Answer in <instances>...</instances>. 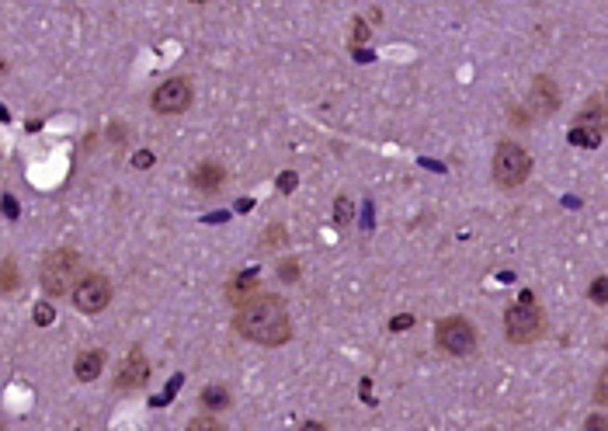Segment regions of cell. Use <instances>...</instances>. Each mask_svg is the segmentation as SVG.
Here are the masks:
<instances>
[{"mask_svg": "<svg viewBox=\"0 0 608 431\" xmlns=\"http://www.w3.org/2000/svg\"><path fill=\"white\" fill-rule=\"evenodd\" d=\"M258 293V275L254 271H243V275H237L230 285H226V299L233 303V306H243V303H250V296Z\"/></svg>", "mask_w": 608, "mask_h": 431, "instance_id": "30bf717a", "label": "cell"}, {"mask_svg": "<svg viewBox=\"0 0 608 431\" xmlns=\"http://www.w3.org/2000/svg\"><path fill=\"white\" fill-rule=\"evenodd\" d=\"M584 431H608V417H605V414H591Z\"/></svg>", "mask_w": 608, "mask_h": 431, "instance_id": "cb8c5ba5", "label": "cell"}, {"mask_svg": "<svg viewBox=\"0 0 608 431\" xmlns=\"http://www.w3.org/2000/svg\"><path fill=\"white\" fill-rule=\"evenodd\" d=\"M202 404L209 407V410H223V407H230V393H226V386H206Z\"/></svg>", "mask_w": 608, "mask_h": 431, "instance_id": "5bb4252c", "label": "cell"}, {"mask_svg": "<svg viewBox=\"0 0 608 431\" xmlns=\"http://www.w3.org/2000/svg\"><path fill=\"white\" fill-rule=\"evenodd\" d=\"M407 327H414V317L410 313H403L397 320H390V330H407Z\"/></svg>", "mask_w": 608, "mask_h": 431, "instance_id": "d4e9b609", "label": "cell"}, {"mask_svg": "<svg viewBox=\"0 0 608 431\" xmlns=\"http://www.w3.org/2000/svg\"><path fill=\"white\" fill-rule=\"evenodd\" d=\"M4 213L11 216V219L18 216V206H14V198H4Z\"/></svg>", "mask_w": 608, "mask_h": 431, "instance_id": "83f0119b", "label": "cell"}, {"mask_svg": "<svg viewBox=\"0 0 608 431\" xmlns=\"http://www.w3.org/2000/svg\"><path fill=\"white\" fill-rule=\"evenodd\" d=\"M351 28H355V31H351V42H355V46H362V42H369V35H372V31H369V25H365L362 18H358V21H355V25H351Z\"/></svg>", "mask_w": 608, "mask_h": 431, "instance_id": "44dd1931", "label": "cell"}, {"mask_svg": "<svg viewBox=\"0 0 608 431\" xmlns=\"http://www.w3.org/2000/svg\"><path fill=\"white\" fill-rule=\"evenodd\" d=\"M188 431H223V425H219L216 417H195V421L188 425Z\"/></svg>", "mask_w": 608, "mask_h": 431, "instance_id": "d6986e66", "label": "cell"}, {"mask_svg": "<svg viewBox=\"0 0 608 431\" xmlns=\"http://www.w3.org/2000/svg\"><path fill=\"white\" fill-rule=\"evenodd\" d=\"M278 275H282L285 282H299V261H295V258H282V261H278Z\"/></svg>", "mask_w": 608, "mask_h": 431, "instance_id": "2e32d148", "label": "cell"}, {"mask_svg": "<svg viewBox=\"0 0 608 431\" xmlns=\"http://www.w3.org/2000/svg\"><path fill=\"white\" fill-rule=\"evenodd\" d=\"M532 171V157L518 143H501L494 153V181L501 188H518Z\"/></svg>", "mask_w": 608, "mask_h": 431, "instance_id": "277c9868", "label": "cell"}, {"mask_svg": "<svg viewBox=\"0 0 608 431\" xmlns=\"http://www.w3.org/2000/svg\"><path fill=\"white\" fill-rule=\"evenodd\" d=\"M0 431H7V428H4V425H0Z\"/></svg>", "mask_w": 608, "mask_h": 431, "instance_id": "f546056e", "label": "cell"}, {"mask_svg": "<svg viewBox=\"0 0 608 431\" xmlns=\"http://www.w3.org/2000/svg\"><path fill=\"white\" fill-rule=\"evenodd\" d=\"M570 143H574V146H587V150H594V146H598V143H602V129H598V126H574V129H570Z\"/></svg>", "mask_w": 608, "mask_h": 431, "instance_id": "4fadbf2b", "label": "cell"}, {"mask_svg": "<svg viewBox=\"0 0 608 431\" xmlns=\"http://www.w3.org/2000/svg\"><path fill=\"white\" fill-rule=\"evenodd\" d=\"M504 330L515 345H529L542 334V310L535 306V296L532 293H522V299L515 306H507L504 313Z\"/></svg>", "mask_w": 608, "mask_h": 431, "instance_id": "3957f363", "label": "cell"}, {"mask_svg": "<svg viewBox=\"0 0 608 431\" xmlns=\"http://www.w3.org/2000/svg\"><path fill=\"white\" fill-rule=\"evenodd\" d=\"M153 111H160V115H181V111H188V105H191V83L185 81V77H174V81H163L153 91Z\"/></svg>", "mask_w": 608, "mask_h": 431, "instance_id": "52a82bcc", "label": "cell"}, {"mask_svg": "<svg viewBox=\"0 0 608 431\" xmlns=\"http://www.w3.org/2000/svg\"><path fill=\"white\" fill-rule=\"evenodd\" d=\"M435 341H438V348L449 351V355H470L476 348V327L470 320H462V317L438 320Z\"/></svg>", "mask_w": 608, "mask_h": 431, "instance_id": "5b68a950", "label": "cell"}, {"mask_svg": "<svg viewBox=\"0 0 608 431\" xmlns=\"http://www.w3.org/2000/svg\"><path fill=\"white\" fill-rule=\"evenodd\" d=\"M237 330L247 341L278 348V345H285L292 338L289 310H285V303L278 296H258L237 310Z\"/></svg>", "mask_w": 608, "mask_h": 431, "instance_id": "6da1fadb", "label": "cell"}, {"mask_svg": "<svg viewBox=\"0 0 608 431\" xmlns=\"http://www.w3.org/2000/svg\"><path fill=\"white\" fill-rule=\"evenodd\" d=\"M594 400H598V404H605V400H608V393H605V376L598 379V390H594Z\"/></svg>", "mask_w": 608, "mask_h": 431, "instance_id": "4316f807", "label": "cell"}, {"mask_svg": "<svg viewBox=\"0 0 608 431\" xmlns=\"http://www.w3.org/2000/svg\"><path fill=\"white\" fill-rule=\"evenodd\" d=\"M223 181H226V171H223L219 163H198V167L191 171V185L202 188V191L223 188Z\"/></svg>", "mask_w": 608, "mask_h": 431, "instance_id": "8fae6325", "label": "cell"}, {"mask_svg": "<svg viewBox=\"0 0 608 431\" xmlns=\"http://www.w3.org/2000/svg\"><path fill=\"white\" fill-rule=\"evenodd\" d=\"M14 289H18V265L7 258L0 265V293H14Z\"/></svg>", "mask_w": 608, "mask_h": 431, "instance_id": "9a60e30c", "label": "cell"}, {"mask_svg": "<svg viewBox=\"0 0 608 431\" xmlns=\"http://www.w3.org/2000/svg\"><path fill=\"white\" fill-rule=\"evenodd\" d=\"M334 219H338V226H348V223H351V198H348V195L338 198V206H334Z\"/></svg>", "mask_w": 608, "mask_h": 431, "instance_id": "e0dca14e", "label": "cell"}, {"mask_svg": "<svg viewBox=\"0 0 608 431\" xmlns=\"http://www.w3.org/2000/svg\"><path fill=\"white\" fill-rule=\"evenodd\" d=\"M42 289L49 293V296H63V293H70V285L83 278V261H80L77 250H70V247H59V250H49L46 254V261H42Z\"/></svg>", "mask_w": 608, "mask_h": 431, "instance_id": "7a4b0ae2", "label": "cell"}, {"mask_svg": "<svg viewBox=\"0 0 608 431\" xmlns=\"http://www.w3.org/2000/svg\"><path fill=\"white\" fill-rule=\"evenodd\" d=\"M299 431H327V425H320V421H306Z\"/></svg>", "mask_w": 608, "mask_h": 431, "instance_id": "f1b7e54d", "label": "cell"}, {"mask_svg": "<svg viewBox=\"0 0 608 431\" xmlns=\"http://www.w3.org/2000/svg\"><path fill=\"white\" fill-rule=\"evenodd\" d=\"M53 317H56V310L49 306V303H39V306H35V323H39V327L53 323Z\"/></svg>", "mask_w": 608, "mask_h": 431, "instance_id": "ffe728a7", "label": "cell"}, {"mask_svg": "<svg viewBox=\"0 0 608 431\" xmlns=\"http://www.w3.org/2000/svg\"><path fill=\"white\" fill-rule=\"evenodd\" d=\"M295 185H299V178H295L292 171H285V174L278 178V191H285V195H289V191H295Z\"/></svg>", "mask_w": 608, "mask_h": 431, "instance_id": "603a6c76", "label": "cell"}, {"mask_svg": "<svg viewBox=\"0 0 608 431\" xmlns=\"http://www.w3.org/2000/svg\"><path fill=\"white\" fill-rule=\"evenodd\" d=\"M556 105H559V91H556V83L549 77H539L535 87H532V108L539 111V115H553Z\"/></svg>", "mask_w": 608, "mask_h": 431, "instance_id": "9c48e42d", "label": "cell"}, {"mask_svg": "<svg viewBox=\"0 0 608 431\" xmlns=\"http://www.w3.org/2000/svg\"><path fill=\"white\" fill-rule=\"evenodd\" d=\"M591 299L598 303V306H605L608 303V289H605V278H594V285H591Z\"/></svg>", "mask_w": 608, "mask_h": 431, "instance_id": "7402d4cb", "label": "cell"}, {"mask_svg": "<svg viewBox=\"0 0 608 431\" xmlns=\"http://www.w3.org/2000/svg\"><path fill=\"white\" fill-rule=\"evenodd\" d=\"M101 369H105V351H80L77 365H74L77 379H83V382L98 379L101 376Z\"/></svg>", "mask_w": 608, "mask_h": 431, "instance_id": "7c38bea8", "label": "cell"}, {"mask_svg": "<svg viewBox=\"0 0 608 431\" xmlns=\"http://www.w3.org/2000/svg\"><path fill=\"white\" fill-rule=\"evenodd\" d=\"M74 303H77L80 313H101L108 303H111L108 278L105 275H83L77 285H74Z\"/></svg>", "mask_w": 608, "mask_h": 431, "instance_id": "8992f818", "label": "cell"}, {"mask_svg": "<svg viewBox=\"0 0 608 431\" xmlns=\"http://www.w3.org/2000/svg\"><path fill=\"white\" fill-rule=\"evenodd\" d=\"M602 105H605V101H602V94H594V98L587 101V108H584L581 122H598V118H602Z\"/></svg>", "mask_w": 608, "mask_h": 431, "instance_id": "ac0fdd59", "label": "cell"}, {"mask_svg": "<svg viewBox=\"0 0 608 431\" xmlns=\"http://www.w3.org/2000/svg\"><path fill=\"white\" fill-rule=\"evenodd\" d=\"M133 163L136 167H150V163H153V153H150V150H139V153L133 157Z\"/></svg>", "mask_w": 608, "mask_h": 431, "instance_id": "484cf974", "label": "cell"}, {"mask_svg": "<svg viewBox=\"0 0 608 431\" xmlns=\"http://www.w3.org/2000/svg\"><path fill=\"white\" fill-rule=\"evenodd\" d=\"M146 379H150V362L143 358V351L139 348H133L129 355H126V362H122L115 382H118V390H139Z\"/></svg>", "mask_w": 608, "mask_h": 431, "instance_id": "ba28073f", "label": "cell"}]
</instances>
